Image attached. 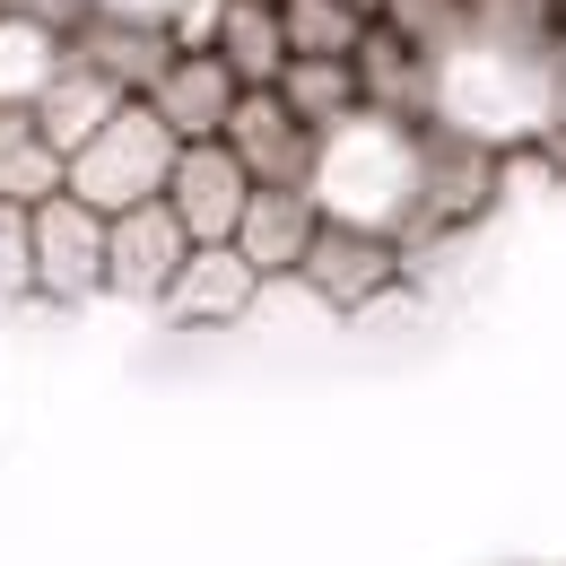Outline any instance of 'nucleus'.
<instances>
[{
    "label": "nucleus",
    "instance_id": "1",
    "mask_svg": "<svg viewBox=\"0 0 566 566\" xmlns=\"http://www.w3.org/2000/svg\"><path fill=\"white\" fill-rule=\"evenodd\" d=\"M419 140L410 123H384V114H357L349 132L323 140V166H314V201L323 218H349V227H384L401 235L410 210H419Z\"/></svg>",
    "mask_w": 566,
    "mask_h": 566
},
{
    "label": "nucleus",
    "instance_id": "18",
    "mask_svg": "<svg viewBox=\"0 0 566 566\" xmlns=\"http://www.w3.org/2000/svg\"><path fill=\"white\" fill-rule=\"evenodd\" d=\"M280 18L296 62H357V44L375 35V18H357L349 0H280Z\"/></svg>",
    "mask_w": 566,
    "mask_h": 566
},
{
    "label": "nucleus",
    "instance_id": "13",
    "mask_svg": "<svg viewBox=\"0 0 566 566\" xmlns=\"http://www.w3.org/2000/svg\"><path fill=\"white\" fill-rule=\"evenodd\" d=\"M157 114H166V132L184 148L201 140H227V123H235V105H244V87H235V71L218 62V53H175V71L157 78V96H148Z\"/></svg>",
    "mask_w": 566,
    "mask_h": 566
},
{
    "label": "nucleus",
    "instance_id": "21",
    "mask_svg": "<svg viewBox=\"0 0 566 566\" xmlns=\"http://www.w3.org/2000/svg\"><path fill=\"white\" fill-rule=\"evenodd\" d=\"M35 287V210L0 201V296H27Z\"/></svg>",
    "mask_w": 566,
    "mask_h": 566
},
{
    "label": "nucleus",
    "instance_id": "16",
    "mask_svg": "<svg viewBox=\"0 0 566 566\" xmlns=\"http://www.w3.org/2000/svg\"><path fill=\"white\" fill-rule=\"evenodd\" d=\"M218 62L235 71V87L253 96V87H280L287 78V18L280 0H227V35H218Z\"/></svg>",
    "mask_w": 566,
    "mask_h": 566
},
{
    "label": "nucleus",
    "instance_id": "22",
    "mask_svg": "<svg viewBox=\"0 0 566 566\" xmlns=\"http://www.w3.org/2000/svg\"><path fill=\"white\" fill-rule=\"evenodd\" d=\"M166 35H175V53H218V35H227V0H184V9L166 18Z\"/></svg>",
    "mask_w": 566,
    "mask_h": 566
},
{
    "label": "nucleus",
    "instance_id": "17",
    "mask_svg": "<svg viewBox=\"0 0 566 566\" xmlns=\"http://www.w3.org/2000/svg\"><path fill=\"white\" fill-rule=\"evenodd\" d=\"M287 114L314 132V140H332V132H349L357 114H366V87H357V62H287L280 78Z\"/></svg>",
    "mask_w": 566,
    "mask_h": 566
},
{
    "label": "nucleus",
    "instance_id": "15",
    "mask_svg": "<svg viewBox=\"0 0 566 566\" xmlns=\"http://www.w3.org/2000/svg\"><path fill=\"white\" fill-rule=\"evenodd\" d=\"M62 192H71V157L35 132L27 105H0V201L44 210V201H62Z\"/></svg>",
    "mask_w": 566,
    "mask_h": 566
},
{
    "label": "nucleus",
    "instance_id": "3",
    "mask_svg": "<svg viewBox=\"0 0 566 566\" xmlns=\"http://www.w3.org/2000/svg\"><path fill=\"white\" fill-rule=\"evenodd\" d=\"M505 148L480 140V132H453V123H427L419 140V210H410V227H401V253L419 244V235H436V227H471V218L496 201V184H505Z\"/></svg>",
    "mask_w": 566,
    "mask_h": 566
},
{
    "label": "nucleus",
    "instance_id": "19",
    "mask_svg": "<svg viewBox=\"0 0 566 566\" xmlns=\"http://www.w3.org/2000/svg\"><path fill=\"white\" fill-rule=\"evenodd\" d=\"M71 62V44L62 35H44V27H27V18H0V105H35L53 78Z\"/></svg>",
    "mask_w": 566,
    "mask_h": 566
},
{
    "label": "nucleus",
    "instance_id": "24",
    "mask_svg": "<svg viewBox=\"0 0 566 566\" xmlns=\"http://www.w3.org/2000/svg\"><path fill=\"white\" fill-rule=\"evenodd\" d=\"M96 9H105V18H157V27H166L184 0H96Z\"/></svg>",
    "mask_w": 566,
    "mask_h": 566
},
{
    "label": "nucleus",
    "instance_id": "23",
    "mask_svg": "<svg viewBox=\"0 0 566 566\" xmlns=\"http://www.w3.org/2000/svg\"><path fill=\"white\" fill-rule=\"evenodd\" d=\"M0 18H27V27H44V35H62V44H71L78 27L96 18V0H0Z\"/></svg>",
    "mask_w": 566,
    "mask_h": 566
},
{
    "label": "nucleus",
    "instance_id": "2",
    "mask_svg": "<svg viewBox=\"0 0 566 566\" xmlns=\"http://www.w3.org/2000/svg\"><path fill=\"white\" fill-rule=\"evenodd\" d=\"M175 166H184V140L166 132V114H157V105H123V114L71 157V201H87L96 218L148 210V201H166Z\"/></svg>",
    "mask_w": 566,
    "mask_h": 566
},
{
    "label": "nucleus",
    "instance_id": "8",
    "mask_svg": "<svg viewBox=\"0 0 566 566\" xmlns=\"http://www.w3.org/2000/svg\"><path fill=\"white\" fill-rule=\"evenodd\" d=\"M227 148H235V166H244L253 184H314V166H323V140L287 114L280 87H253V96L235 105Z\"/></svg>",
    "mask_w": 566,
    "mask_h": 566
},
{
    "label": "nucleus",
    "instance_id": "10",
    "mask_svg": "<svg viewBox=\"0 0 566 566\" xmlns=\"http://www.w3.org/2000/svg\"><path fill=\"white\" fill-rule=\"evenodd\" d=\"M262 271L235 253V244H201L192 262H184V280L166 287V323H184V332H218V323H244L253 305H262Z\"/></svg>",
    "mask_w": 566,
    "mask_h": 566
},
{
    "label": "nucleus",
    "instance_id": "14",
    "mask_svg": "<svg viewBox=\"0 0 566 566\" xmlns=\"http://www.w3.org/2000/svg\"><path fill=\"white\" fill-rule=\"evenodd\" d=\"M123 105H140V96H123L114 78H96L87 62H62V78H53V87H44V96H35L27 114H35V132L62 148V157H78V148L96 140V132H105V123H114Z\"/></svg>",
    "mask_w": 566,
    "mask_h": 566
},
{
    "label": "nucleus",
    "instance_id": "11",
    "mask_svg": "<svg viewBox=\"0 0 566 566\" xmlns=\"http://www.w3.org/2000/svg\"><path fill=\"white\" fill-rule=\"evenodd\" d=\"M357 87H366V114H384V123H410V132H427V123L444 114L436 62H427L419 44H401L392 27H375V35L357 44Z\"/></svg>",
    "mask_w": 566,
    "mask_h": 566
},
{
    "label": "nucleus",
    "instance_id": "4",
    "mask_svg": "<svg viewBox=\"0 0 566 566\" xmlns=\"http://www.w3.org/2000/svg\"><path fill=\"white\" fill-rule=\"evenodd\" d=\"M401 271H410L401 235H384V227H349V218H323V235H314V253H305L296 287H305L323 314H366V305L392 296Z\"/></svg>",
    "mask_w": 566,
    "mask_h": 566
},
{
    "label": "nucleus",
    "instance_id": "7",
    "mask_svg": "<svg viewBox=\"0 0 566 566\" xmlns=\"http://www.w3.org/2000/svg\"><path fill=\"white\" fill-rule=\"evenodd\" d=\"M314 235H323V201H314V184H253L244 227H235V253H244L262 280H296L305 253H314Z\"/></svg>",
    "mask_w": 566,
    "mask_h": 566
},
{
    "label": "nucleus",
    "instance_id": "12",
    "mask_svg": "<svg viewBox=\"0 0 566 566\" xmlns=\"http://www.w3.org/2000/svg\"><path fill=\"white\" fill-rule=\"evenodd\" d=\"M71 62H87L96 78H114L123 96H140V105H148L157 78L175 71V35H166L157 18H105V9H96V18L71 35Z\"/></svg>",
    "mask_w": 566,
    "mask_h": 566
},
{
    "label": "nucleus",
    "instance_id": "26",
    "mask_svg": "<svg viewBox=\"0 0 566 566\" xmlns=\"http://www.w3.org/2000/svg\"><path fill=\"white\" fill-rule=\"evenodd\" d=\"M558 18H566V0H558Z\"/></svg>",
    "mask_w": 566,
    "mask_h": 566
},
{
    "label": "nucleus",
    "instance_id": "25",
    "mask_svg": "<svg viewBox=\"0 0 566 566\" xmlns=\"http://www.w3.org/2000/svg\"><path fill=\"white\" fill-rule=\"evenodd\" d=\"M349 9H357V18H384V9H392V0H349Z\"/></svg>",
    "mask_w": 566,
    "mask_h": 566
},
{
    "label": "nucleus",
    "instance_id": "9",
    "mask_svg": "<svg viewBox=\"0 0 566 566\" xmlns=\"http://www.w3.org/2000/svg\"><path fill=\"white\" fill-rule=\"evenodd\" d=\"M166 201H175V218L192 227V244H235L244 201H253V175L235 166V148H227V140H201V148H184Z\"/></svg>",
    "mask_w": 566,
    "mask_h": 566
},
{
    "label": "nucleus",
    "instance_id": "6",
    "mask_svg": "<svg viewBox=\"0 0 566 566\" xmlns=\"http://www.w3.org/2000/svg\"><path fill=\"white\" fill-rule=\"evenodd\" d=\"M105 253H114V218H96L87 201H44L35 210V296L78 305L105 287Z\"/></svg>",
    "mask_w": 566,
    "mask_h": 566
},
{
    "label": "nucleus",
    "instance_id": "5",
    "mask_svg": "<svg viewBox=\"0 0 566 566\" xmlns=\"http://www.w3.org/2000/svg\"><path fill=\"white\" fill-rule=\"evenodd\" d=\"M192 227L175 218V201H148V210H123L114 218V253H105V287L132 296V305H166V287L184 280L192 262Z\"/></svg>",
    "mask_w": 566,
    "mask_h": 566
},
{
    "label": "nucleus",
    "instance_id": "20",
    "mask_svg": "<svg viewBox=\"0 0 566 566\" xmlns=\"http://www.w3.org/2000/svg\"><path fill=\"white\" fill-rule=\"evenodd\" d=\"M462 18H471V0H392L375 27H392L401 44H419L427 62H444V53L462 44Z\"/></svg>",
    "mask_w": 566,
    "mask_h": 566
}]
</instances>
